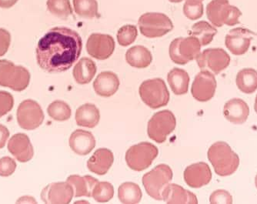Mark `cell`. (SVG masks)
<instances>
[{"instance_id": "obj_1", "label": "cell", "mask_w": 257, "mask_h": 204, "mask_svg": "<svg viewBox=\"0 0 257 204\" xmlns=\"http://www.w3.org/2000/svg\"><path fill=\"white\" fill-rule=\"evenodd\" d=\"M83 49V40L77 32L66 27L49 30L39 41L37 60L48 73H61L77 61Z\"/></svg>"}, {"instance_id": "obj_2", "label": "cell", "mask_w": 257, "mask_h": 204, "mask_svg": "<svg viewBox=\"0 0 257 204\" xmlns=\"http://www.w3.org/2000/svg\"><path fill=\"white\" fill-rule=\"evenodd\" d=\"M207 156L215 173L219 176H230L239 167V156L225 142L213 143L208 150Z\"/></svg>"}, {"instance_id": "obj_3", "label": "cell", "mask_w": 257, "mask_h": 204, "mask_svg": "<svg viewBox=\"0 0 257 204\" xmlns=\"http://www.w3.org/2000/svg\"><path fill=\"white\" fill-rule=\"evenodd\" d=\"M206 14L209 22L216 27L239 24V17L242 16L240 10L231 6L229 0H212L206 7Z\"/></svg>"}, {"instance_id": "obj_4", "label": "cell", "mask_w": 257, "mask_h": 204, "mask_svg": "<svg viewBox=\"0 0 257 204\" xmlns=\"http://www.w3.org/2000/svg\"><path fill=\"white\" fill-rule=\"evenodd\" d=\"M30 81V73L25 67L0 59V86L20 92L27 89Z\"/></svg>"}, {"instance_id": "obj_5", "label": "cell", "mask_w": 257, "mask_h": 204, "mask_svg": "<svg viewBox=\"0 0 257 204\" xmlns=\"http://www.w3.org/2000/svg\"><path fill=\"white\" fill-rule=\"evenodd\" d=\"M139 92L143 102L152 109L165 107L170 101V92L167 85L160 78L144 81L140 85Z\"/></svg>"}, {"instance_id": "obj_6", "label": "cell", "mask_w": 257, "mask_h": 204, "mask_svg": "<svg viewBox=\"0 0 257 204\" xmlns=\"http://www.w3.org/2000/svg\"><path fill=\"white\" fill-rule=\"evenodd\" d=\"M158 153V148L154 144L142 142L128 148L125 153V161L131 170L143 171L150 167Z\"/></svg>"}, {"instance_id": "obj_7", "label": "cell", "mask_w": 257, "mask_h": 204, "mask_svg": "<svg viewBox=\"0 0 257 204\" xmlns=\"http://www.w3.org/2000/svg\"><path fill=\"white\" fill-rule=\"evenodd\" d=\"M173 170L166 164L156 166L143 177V184L147 194L157 200H163L162 192L173 179Z\"/></svg>"}, {"instance_id": "obj_8", "label": "cell", "mask_w": 257, "mask_h": 204, "mask_svg": "<svg viewBox=\"0 0 257 204\" xmlns=\"http://www.w3.org/2000/svg\"><path fill=\"white\" fill-rule=\"evenodd\" d=\"M139 27L141 34L147 38H158L172 31L173 22L165 14L147 13L139 19Z\"/></svg>"}, {"instance_id": "obj_9", "label": "cell", "mask_w": 257, "mask_h": 204, "mask_svg": "<svg viewBox=\"0 0 257 204\" xmlns=\"http://www.w3.org/2000/svg\"><path fill=\"white\" fill-rule=\"evenodd\" d=\"M201 44L196 37H186V38L175 39L170 43V59L173 63L179 65H185L196 59L201 50Z\"/></svg>"}, {"instance_id": "obj_10", "label": "cell", "mask_w": 257, "mask_h": 204, "mask_svg": "<svg viewBox=\"0 0 257 204\" xmlns=\"http://www.w3.org/2000/svg\"><path fill=\"white\" fill-rule=\"evenodd\" d=\"M177 126L174 114L170 111H162L154 114L147 127L149 137L157 143H163L167 140Z\"/></svg>"}, {"instance_id": "obj_11", "label": "cell", "mask_w": 257, "mask_h": 204, "mask_svg": "<svg viewBox=\"0 0 257 204\" xmlns=\"http://www.w3.org/2000/svg\"><path fill=\"white\" fill-rule=\"evenodd\" d=\"M196 60L201 70L209 71L213 74L218 75L229 66L230 56L223 49L211 48L198 55Z\"/></svg>"}, {"instance_id": "obj_12", "label": "cell", "mask_w": 257, "mask_h": 204, "mask_svg": "<svg viewBox=\"0 0 257 204\" xmlns=\"http://www.w3.org/2000/svg\"><path fill=\"white\" fill-rule=\"evenodd\" d=\"M44 121V114L38 103L32 99L23 101L17 110V122L21 128L33 130Z\"/></svg>"}, {"instance_id": "obj_13", "label": "cell", "mask_w": 257, "mask_h": 204, "mask_svg": "<svg viewBox=\"0 0 257 204\" xmlns=\"http://www.w3.org/2000/svg\"><path fill=\"white\" fill-rule=\"evenodd\" d=\"M216 89L214 74L209 71L201 70L192 84L191 92L194 99L199 102H207L213 97Z\"/></svg>"}, {"instance_id": "obj_14", "label": "cell", "mask_w": 257, "mask_h": 204, "mask_svg": "<svg viewBox=\"0 0 257 204\" xmlns=\"http://www.w3.org/2000/svg\"><path fill=\"white\" fill-rule=\"evenodd\" d=\"M115 46V41L109 35L93 33L88 39L86 50L92 57L105 60L112 56Z\"/></svg>"}, {"instance_id": "obj_15", "label": "cell", "mask_w": 257, "mask_h": 204, "mask_svg": "<svg viewBox=\"0 0 257 204\" xmlns=\"http://www.w3.org/2000/svg\"><path fill=\"white\" fill-rule=\"evenodd\" d=\"M74 196V190L70 183L66 182L53 183L42 191L41 198L45 203L67 204Z\"/></svg>"}, {"instance_id": "obj_16", "label": "cell", "mask_w": 257, "mask_h": 204, "mask_svg": "<svg viewBox=\"0 0 257 204\" xmlns=\"http://www.w3.org/2000/svg\"><path fill=\"white\" fill-rule=\"evenodd\" d=\"M255 34L247 29L238 27L229 32L225 39L226 48L233 55L241 56L245 54L249 50Z\"/></svg>"}, {"instance_id": "obj_17", "label": "cell", "mask_w": 257, "mask_h": 204, "mask_svg": "<svg viewBox=\"0 0 257 204\" xmlns=\"http://www.w3.org/2000/svg\"><path fill=\"white\" fill-rule=\"evenodd\" d=\"M184 180L192 188H200L209 184L212 179V172L206 163L190 165L184 171Z\"/></svg>"}, {"instance_id": "obj_18", "label": "cell", "mask_w": 257, "mask_h": 204, "mask_svg": "<svg viewBox=\"0 0 257 204\" xmlns=\"http://www.w3.org/2000/svg\"><path fill=\"white\" fill-rule=\"evenodd\" d=\"M8 150L21 163L30 161L34 154L30 138L24 134H17L13 136L8 143Z\"/></svg>"}, {"instance_id": "obj_19", "label": "cell", "mask_w": 257, "mask_h": 204, "mask_svg": "<svg viewBox=\"0 0 257 204\" xmlns=\"http://www.w3.org/2000/svg\"><path fill=\"white\" fill-rule=\"evenodd\" d=\"M163 200L169 204H196L197 197L194 193L180 185L169 183L162 192Z\"/></svg>"}, {"instance_id": "obj_20", "label": "cell", "mask_w": 257, "mask_h": 204, "mask_svg": "<svg viewBox=\"0 0 257 204\" xmlns=\"http://www.w3.org/2000/svg\"><path fill=\"white\" fill-rule=\"evenodd\" d=\"M69 147L74 153L86 156L96 147V140L92 133L83 130H76L69 137Z\"/></svg>"}, {"instance_id": "obj_21", "label": "cell", "mask_w": 257, "mask_h": 204, "mask_svg": "<svg viewBox=\"0 0 257 204\" xmlns=\"http://www.w3.org/2000/svg\"><path fill=\"white\" fill-rule=\"evenodd\" d=\"M249 114V108L247 104L239 98L228 101L223 108L225 118L232 124H244L247 121Z\"/></svg>"}, {"instance_id": "obj_22", "label": "cell", "mask_w": 257, "mask_h": 204, "mask_svg": "<svg viewBox=\"0 0 257 204\" xmlns=\"http://www.w3.org/2000/svg\"><path fill=\"white\" fill-rule=\"evenodd\" d=\"M119 86V79L117 75L105 71L98 75L93 82V88L98 95L102 97H109L117 92Z\"/></svg>"}, {"instance_id": "obj_23", "label": "cell", "mask_w": 257, "mask_h": 204, "mask_svg": "<svg viewBox=\"0 0 257 204\" xmlns=\"http://www.w3.org/2000/svg\"><path fill=\"white\" fill-rule=\"evenodd\" d=\"M114 161L113 153L106 148L98 149L87 162L89 171L97 175L106 174Z\"/></svg>"}, {"instance_id": "obj_24", "label": "cell", "mask_w": 257, "mask_h": 204, "mask_svg": "<svg viewBox=\"0 0 257 204\" xmlns=\"http://www.w3.org/2000/svg\"><path fill=\"white\" fill-rule=\"evenodd\" d=\"M97 67L93 60L87 57L79 59L73 71V76L78 84L84 85L92 81L96 73Z\"/></svg>"}, {"instance_id": "obj_25", "label": "cell", "mask_w": 257, "mask_h": 204, "mask_svg": "<svg viewBox=\"0 0 257 204\" xmlns=\"http://www.w3.org/2000/svg\"><path fill=\"white\" fill-rule=\"evenodd\" d=\"M100 114L96 106L86 104L78 108L76 112V124L79 127L94 128L99 124Z\"/></svg>"}, {"instance_id": "obj_26", "label": "cell", "mask_w": 257, "mask_h": 204, "mask_svg": "<svg viewBox=\"0 0 257 204\" xmlns=\"http://www.w3.org/2000/svg\"><path fill=\"white\" fill-rule=\"evenodd\" d=\"M66 181L70 183L74 190L75 197L79 196H92L93 188L98 183V179L90 176H80L72 175L67 178Z\"/></svg>"}, {"instance_id": "obj_27", "label": "cell", "mask_w": 257, "mask_h": 204, "mask_svg": "<svg viewBox=\"0 0 257 204\" xmlns=\"http://www.w3.org/2000/svg\"><path fill=\"white\" fill-rule=\"evenodd\" d=\"M125 59L133 67L143 69L148 67L153 61V56L147 48L135 46L128 49L125 53Z\"/></svg>"}, {"instance_id": "obj_28", "label": "cell", "mask_w": 257, "mask_h": 204, "mask_svg": "<svg viewBox=\"0 0 257 204\" xmlns=\"http://www.w3.org/2000/svg\"><path fill=\"white\" fill-rule=\"evenodd\" d=\"M167 81L172 91L176 95H184L188 92L190 76L184 69L174 68L170 71Z\"/></svg>"}, {"instance_id": "obj_29", "label": "cell", "mask_w": 257, "mask_h": 204, "mask_svg": "<svg viewBox=\"0 0 257 204\" xmlns=\"http://www.w3.org/2000/svg\"><path fill=\"white\" fill-rule=\"evenodd\" d=\"M236 82L241 92L252 93L257 89V71L252 68L242 69L237 73Z\"/></svg>"}, {"instance_id": "obj_30", "label": "cell", "mask_w": 257, "mask_h": 204, "mask_svg": "<svg viewBox=\"0 0 257 204\" xmlns=\"http://www.w3.org/2000/svg\"><path fill=\"white\" fill-rule=\"evenodd\" d=\"M142 196V191L140 186L133 182L122 183L118 189V197L122 203H139L141 201Z\"/></svg>"}, {"instance_id": "obj_31", "label": "cell", "mask_w": 257, "mask_h": 204, "mask_svg": "<svg viewBox=\"0 0 257 204\" xmlns=\"http://www.w3.org/2000/svg\"><path fill=\"white\" fill-rule=\"evenodd\" d=\"M216 33V29L206 21L198 22L192 27V36L196 37L203 46L211 43Z\"/></svg>"}, {"instance_id": "obj_32", "label": "cell", "mask_w": 257, "mask_h": 204, "mask_svg": "<svg viewBox=\"0 0 257 204\" xmlns=\"http://www.w3.org/2000/svg\"><path fill=\"white\" fill-rule=\"evenodd\" d=\"M75 13L82 18L92 20L99 17L96 0H73Z\"/></svg>"}, {"instance_id": "obj_33", "label": "cell", "mask_w": 257, "mask_h": 204, "mask_svg": "<svg viewBox=\"0 0 257 204\" xmlns=\"http://www.w3.org/2000/svg\"><path fill=\"white\" fill-rule=\"evenodd\" d=\"M46 6L52 15L61 20H67L73 15V9L69 0H47Z\"/></svg>"}, {"instance_id": "obj_34", "label": "cell", "mask_w": 257, "mask_h": 204, "mask_svg": "<svg viewBox=\"0 0 257 204\" xmlns=\"http://www.w3.org/2000/svg\"><path fill=\"white\" fill-rule=\"evenodd\" d=\"M47 112L56 121H68L71 117V108L64 101L56 100L49 105Z\"/></svg>"}, {"instance_id": "obj_35", "label": "cell", "mask_w": 257, "mask_h": 204, "mask_svg": "<svg viewBox=\"0 0 257 204\" xmlns=\"http://www.w3.org/2000/svg\"><path fill=\"white\" fill-rule=\"evenodd\" d=\"M113 195V186L108 182H98L92 192V197L99 202H108Z\"/></svg>"}, {"instance_id": "obj_36", "label": "cell", "mask_w": 257, "mask_h": 204, "mask_svg": "<svg viewBox=\"0 0 257 204\" xmlns=\"http://www.w3.org/2000/svg\"><path fill=\"white\" fill-rule=\"evenodd\" d=\"M183 14L190 20L201 18L203 15L202 0H186L183 6Z\"/></svg>"}, {"instance_id": "obj_37", "label": "cell", "mask_w": 257, "mask_h": 204, "mask_svg": "<svg viewBox=\"0 0 257 204\" xmlns=\"http://www.w3.org/2000/svg\"><path fill=\"white\" fill-rule=\"evenodd\" d=\"M138 31L136 26L125 25L121 27L117 33V41L122 46H128L137 40Z\"/></svg>"}, {"instance_id": "obj_38", "label": "cell", "mask_w": 257, "mask_h": 204, "mask_svg": "<svg viewBox=\"0 0 257 204\" xmlns=\"http://www.w3.org/2000/svg\"><path fill=\"white\" fill-rule=\"evenodd\" d=\"M14 99L10 92L0 91V118L8 114L14 107Z\"/></svg>"}, {"instance_id": "obj_39", "label": "cell", "mask_w": 257, "mask_h": 204, "mask_svg": "<svg viewBox=\"0 0 257 204\" xmlns=\"http://www.w3.org/2000/svg\"><path fill=\"white\" fill-rule=\"evenodd\" d=\"M209 202L212 204H231L232 202V196L225 189H217L210 195Z\"/></svg>"}, {"instance_id": "obj_40", "label": "cell", "mask_w": 257, "mask_h": 204, "mask_svg": "<svg viewBox=\"0 0 257 204\" xmlns=\"http://www.w3.org/2000/svg\"><path fill=\"white\" fill-rule=\"evenodd\" d=\"M17 163L14 159L9 157L0 159V176H10L15 172Z\"/></svg>"}, {"instance_id": "obj_41", "label": "cell", "mask_w": 257, "mask_h": 204, "mask_svg": "<svg viewBox=\"0 0 257 204\" xmlns=\"http://www.w3.org/2000/svg\"><path fill=\"white\" fill-rule=\"evenodd\" d=\"M11 43V35L5 29L0 28V56H4L8 51Z\"/></svg>"}, {"instance_id": "obj_42", "label": "cell", "mask_w": 257, "mask_h": 204, "mask_svg": "<svg viewBox=\"0 0 257 204\" xmlns=\"http://www.w3.org/2000/svg\"><path fill=\"white\" fill-rule=\"evenodd\" d=\"M10 137V132L5 126L0 124V149L5 147L6 143Z\"/></svg>"}, {"instance_id": "obj_43", "label": "cell", "mask_w": 257, "mask_h": 204, "mask_svg": "<svg viewBox=\"0 0 257 204\" xmlns=\"http://www.w3.org/2000/svg\"><path fill=\"white\" fill-rule=\"evenodd\" d=\"M19 0H0V8L10 9L14 7Z\"/></svg>"}, {"instance_id": "obj_44", "label": "cell", "mask_w": 257, "mask_h": 204, "mask_svg": "<svg viewBox=\"0 0 257 204\" xmlns=\"http://www.w3.org/2000/svg\"><path fill=\"white\" fill-rule=\"evenodd\" d=\"M170 2L174 3V4H177V3H181L183 0H169Z\"/></svg>"}, {"instance_id": "obj_45", "label": "cell", "mask_w": 257, "mask_h": 204, "mask_svg": "<svg viewBox=\"0 0 257 204\" xmlns=\"http://www.w3.org/2000/svg\"><path fill=\"white\" fill-rule=\"evenodd\" d=\"M254 109H255V113L257 114V95L255 99V105H254Z\"/></svg>"}, {"instance_id": "obj_46", "label": "cell", "mask_w": 257, "mask_h": 204, "mask_svg": "<svg viewBox=\"0 0 257 204\" xmlns=\"http://www.w3.org/2000/svg\"><path fill=\"white\" fill-rule=\"evenodd\" d=\"M255 186H256V188H257V174H256V176H255Z\"/></svg>"}]
</instances>
